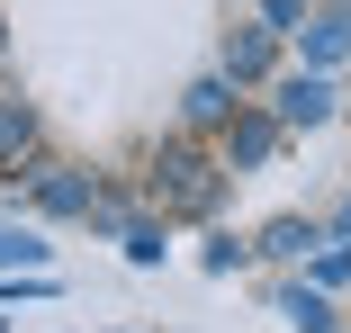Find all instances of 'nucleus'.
Wrapping results in <instances>:
<instances>
[{
    "mask_svg": "<svg viewBox=\"0 0 351 333\" xmlns=\"http://www.w3.org/2000/svg\"><path fill=\"white\" fill-rule=\"evenodd\" d=\"M306 54H315V63H342V54H351V0H333L324 18H306Z\"/></svg>",
    "mask_w": 351,
    "mask_h": 333,
    "instance_id": "obj_7",
    "label": "nucleus"
},
{
    "mask_svg": "<svg viewBox=\"0 0 351 333\" xmlns=\"http://www.w3.org/2000/svg\"><path fill=\"white\" fill-rule=\"evenodd\" d=\"M279 315H289L298 333H333V306H324L315 288H289V297H279Z\"/></svg>",
    "mask_w": 351,
    "mask_h": 333,
    "instance_id": "obj_9",
    "label": "nucleus"
},
{
    "mask_svg": "<svg viewBox=\"0 0 351 333\" xmlns=\"http://www.w3.org/2000/svg\"><path fill=\"white\" fill-rule=\"evenodd\" d=\"M261 243H270L279 261H306V252H315V225H306V217H279V225H270Z\"/></svg>",
    "mask_w": 351,
    "mask_h": 333,
    "instance_id": "obj_10",
    "label": "nucleus"
},
{
    "mask_svg": "<svg viewBox=\"0 0 351 333\" xmlns=\"http://www.w3.org/2000/svg\"><path fill=\"white\" fill-rule=\"evenodd\" d=\"M270 73V27H243V36H226V82L243 90V82H261Z\"/></svg>",
    "mask_w": 351,
    "mask_h": 333,
    "instance_id": "obj_6",
    "label": "nucleus"
},
{
    "mask_svg": "<svg viewBox=\"0 0 351 333\" xmlns=\"http://www.w3.org/2000/svg\"><path fill=\"white\" fill-rule=\"evenodd\" d=\"M261 18H270V27H298V18H306V0H261Z\"/></svg>",
    "mask_w": 351,
    "mask_h": 333,
    "instance_id": "obj_13",
    "label": "nucleus"
},
{
    "mask_svg": "<svg viewBox=\"0 0 351 333\" xmlns=\"http://www.w3.org/2000/svg\"><path fill=\"white\" fill-rule=\"evenodd\" d=\"M27 189H36V208H45V217H90V208H99V189H90L82 171H63V162L27 171Z\"/></svg>",
    "mask_w": 351,
    "mask_h": 333,
    "instance_id": "obj_2",
    "label": "nucleus"
},
{
    "mask_svg": "<svg viewBox=\"0 0 351 333\" xmlns=\"http://www.w3.org/2000/svg\"><path fill=\"white\" fill-rule=\"evenodd\" d=\"M45 252H54L45 234H27V225H0V261H19V271H36Z\"/></svg>",
    "mask_w": 351,
    "mask_h": 333,
    "instance_id": "obj_11",
    "label": "nucleus"
},
{
    "mask_svg": "<svg viewBox=\"0 0 351 333\" xmlns=\"http://www.w3.org/2000/svg\"><path fill=\"white\" fill-rule=\"evenodd\" d=\"M117 234H126V261H162V225L154 217H126Z\"/></svg>",
    "mask_w": 351,
    "mask_h": 333,
    "instance_id": "obj_12",
    "label": "nucleus"
},
{
    "mask_svg": "<svg viewBox=\"0 0 351 333\" xmlns=\"http://www.w3.org/2000/svg\"><path fill=\"white\" fill-rule=\"evenodd\" d=\"M180 117H189V126H226V117H234V82H226V73H207V82H189Z\"/></svg>",
    "mask_w": 351,
    "mask_h": 333,
    "instance_id": "obj_5",
    "label": "nucleus"
},
{
    "mask_svg": "<svg viewBox=\"0 0 351 333\" xmlns=\"http://www.w3.org/2000/svg\"><path fill=\"white\" fill-rule=\"evenodd\" d=\"M154 171H162V180H154V189H162V198H171V208H189V217H207V208H217V171H207V162H198V153H189V145H171V153H162V162H154Z\"/></svg>",
    "mask_w": 351,
    "mask_h": 333,
    "instance_id": "obj_1",
    "label": "nucleus"
},
{
    "mask_svg": "<svg viewBox=\"0 0 351 333\" xmlns=\"http://www.w3.org/2000/svg\"><path fill=\"white\" fill-rule=\"evenodd\" d=\"M27 153H36V108H27V99H0V171L19 180Z\"/></svg>",
    "mask_w": 351,
    "mask_h": 333,
    "instance_id": "obj_4",
    "label": "nucleus"
},
{
    "mask_svg": "<svg viewBox=\"0 0 351 333\" xmlns=\"http://www.w3.org/2000/svg\"><path fill=\"white\" fill-rule=\"evenodd\" d=\"M333 117V82L324 73H289L279 82V126H324Z\"/></svg>",
    "mask_w": 351,
    "mask_h": 333,
    "instance_id": "obj_3",
    "label": "nucleus"
},
{
    "mask_svg": "<svg viewBox=\"0 0 351 333\" xmlns=\"http://www.w3.org/2000/svg\"><path fill=\"white\" fill-rule=\"evenodd\" d=\"M226 153H234V162H270V153H279V117H243L234 136H226Z\"/></svg>",
    "mask_w": 351,
    "mask_h": 333,
    "instance_id": "obj_8",
    "label": "nucleus"
}]
</instances>
